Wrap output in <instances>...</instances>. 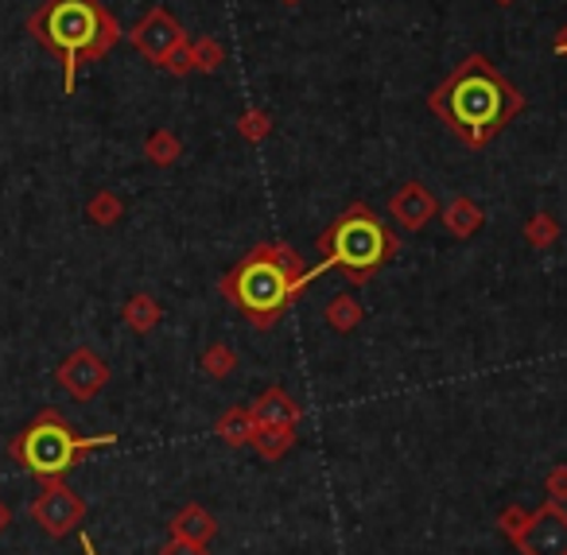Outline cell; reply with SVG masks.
Segmentation results:
<instances>
[{"mask_svg": "<svg viewBox=\"0 0 567 555\" xmlns=\"http://www.w3.org/2000/svg\"><path fill=\"white\" fill-rule=\"evenodd\" d=\"M172 536H179V539H195V544H210L214 536H218V521H214V513L210 508H203V505H183L179 513L172 516Z\"/></svg>", "mask_w": 567, "mask_h": 555, "instance_id": "12", "label": "cell"}, {"mask_svg": "<svg viewBox=\"0 0 567 555\" xmlns=\"http://www.w3.org/2000/svg\"><path fill=\"white\" fill-rule=\"evenodd\" d=\"M525 241L533 245V249H551V245L559 241V222L551 218L548 210L533 214V218L525 222Z\"/></svg>", "mask_w": 567, "mask_h": 555, "instance_id": "21", "label": "cell"}, {"mask_svg": "<svg viewBox=\"0 0 567 555\" xmlns=\"http://www.w3.org/2000/svg\"><path fill=\"white\" fill-rule=\"evenodd\" d=\"M28 35L63 63V90L74 94L82 63H97L121 43V24L102 0H43L28 17Z\"/></svg>", "mask_w": 567, "mask_h": 555, "instance_id": "2", "label": "cell"}, {"mask_svg": "<svg viewBox=\"0 0 567 555\" xmlns=\"http://www.w3.org/2000/svg\"><path fill=\"white\" fill-rule=\"evenodd\" d=\"M164 71H167V74H175V79H183V74L195 71V59H190V43H179V48H175L172 55H167Z\"/></svg>", "mask_w": 567, "mask_h": 555, "instance_id": "26", "label": "cell"}, {"mask_svg": "<svg viewBox=\"0 0 567 555\" xmlns=\"http://www.w3.org/2000/svg\"><path fill=\"white\" fill-rule=\"evenodd\" d=\"M12 528V508H9V501H0V536Z\"/></svg>", "mask_w": 567, "mask_h": 555, "instance_id": "28", "label": "cell"}, {"mask_svg": "<svg viewBox=\"0 0 567 555\" xmlns=\"http://www.w3.org/2000/svg\"><path fill=\"white\" fill-rule=\"evenodd\" d=\"M86 218L94 222V226H117V222L125 218V203H121L113 191H97L86 203Z\"/></svg>", "mask_w": 567, "mask_h": 555, "instance_id": "20", "label": "cell"}, {"mask_svg": "<svg viewBox=\"0 0 567 555\" xmlns=\"http://www.w3.org/2000/svg\"><path fill=\"white\" fill-rule=\"evenodd\" d=\"M427 105L466 148H486L505 125L520 117L525 94L486 55H471L435 86Z\"/></svg>", "mask_w": 567, "mask_h": 555, "instance_id": "1", "label": "cell"}, {"mask_svg": "<svg viewBox=\"0 0 567 555\" xmlns=\"http://www.w3.org/2000/svg\"><path fill=\"white\" fill-rule=\"evenodd\" d=\"M528 521H533V508L509 505V508H502V516H497V528H502V536H505V539H513V544H517V539L525 536Z\"/></svg>", "mask_w": 567, "mask_h": 555, "instance_id": "23", "label": "cell"}, {"mask_svg": "<svg viewBox=\"0 0 567 555\" xmlns=\"http://www.w3.org/2000/svg\"><path fill=\"white\" fill-rule=\"evenodd\" d=\"M121 319H125V327L133 330V335H152V330L159 327V319H164V307H159V299H152L148 291H136V296H128L125 307H121Z\"/></svg>", "mask_w": 567, "mask_h": 555, "instance_id": "14", "label": "cell"}, {"mask_svg": "<svg viewBox=\"0 0 567 555\" xmlns=\"http://www.w3.org/2000/svg\"><path fill=\"white\" fill-rule=\"evenodd\" d=\"M556 51H559V55H567V28H564V32H559V40H556Z\"/></svg>", "mask_w": 567, "mask_h": 555, "instance_id": "30", "label": "cell"}, {"mask_svg": "<svg viewBox=\"0 0 567 555\" xmlns=\"http://www.w3.org/2000/svg\"><path fill=\"white\" fill-rule=\"evenodd\" d=\"M117 435H79L71 423L63 420V412L43 408L28 428H20L9 443V454L20 470H28L32 477L48 482V477H66L90 451L113 446Z\"/></svg>", "mask_w": 567, "mask_h": 555, "instance_id": "5", "label": "cell"}, {"mask_svg": "<svg viewBox=\"0 0 567 555\" xmlns=\"http://www.w3.org/2000/svg\"><path fill=\"white\" fill-rule=\"evenodd\" d=\"M396 249H401V241H396L393 229H389L365 203H354L350 210H342L339 218L331 222V229H327L323 237H319L316 273L342 268L354 284H370V276L378 273V268H385L389 260L396 257Z\"/></svg>", "mask_w": 567, "mask_h": 555, "instance_id": "4", "label": "cell"}, {"mask_svg": "<svg viewBox=\"0 0 567 555\" xmlns=\"http://www.w3.org/2000/svg\"><path fill=\"white\" fill-rule=\"evenodd\" d=\"M443 229H447L451 237H458V241H466V237H474L482 229V222H486V210H482L474 198H455V203H447V210H443Z\"/></svg>", "mask_w": 567, "mask_h": 555, "instance_id": "13", "label": "cell"}, {"mask_svg": "<svg viewBox=\"0 0 567 555\" xmlns=\"http://www.w3.org/2000/svg\"><path fill=\"white\" fill-rule=\"evenodd\" d=\"M497 4H513V0H497Z\"/></svg>", "mask_w": 567, "mask_h": 555, "instance_id": "32", "label": "cell"}, {"mask_svg": "<svg viewBox=\"0 0 567 555\" xmlns=\"http://www.w3.org/2000/svg\"><path fill=\"white\" fill-rule=\"evenodd\" d=\"M362 319H365V307L358 304L354 296H334L331 304H327V327L331 330H339V335H350V330H358L362 327Z\"/></svg>", "mask_w": 567, "mask_h": 555, "instance_id": "17", "label": "cell"}, {"mask_svg": "<svg viewBox=\"0 0 567 555\" xmlns=\"http://www.w3.org/2000/svg\"><path fill=\"white\" fill-rule=\"evenodd\" d=\"M389 214L396 218V226L409 229V234H416V229H424L427 222L440 214V206H435V195L424 187V183H401V191L393 195V203H389Z\"/></svg>", "mask_w": 567, "mask_h": 555, "instance_id": "10", "label": "cell"}, {"mask_svg": "<svg viewBox=\"0 0 567 555\" xmlns=\"http://www.w3.org/2000/svg\"><path fill=\"white\" fill-rule=\"evenodd\" d=\"M237 133H241L249 144H260L268 133H272V121H268L265 110H249V113H241V121H237Z\"/></svg>", "mask_w": 567, "mask_h": 555, "instance_id": "24", "label": "cell"}, {"mask_svg": "<svg viewBox=\"0 0 567 555\" xmlns=\"http://www.w3.org/2000/svg\"><path fill=\"white\" fill-rule=\"evenodd\" d=\"M544 493H548V501H559V505H564L567 501V462H559V466L548 470V477H544Z\"/></svg>", "mask_w": 567, "mask_h": 555, "instance_id": "25", "label": "cell"}, {"mask_svg": "<svg viewBox=\"0 0 567 555\" xmlns=\"http://www.w3.org/2000/svg\"><path fill=\"white\" fill-rule=\"evenodd\" d=\"M203 373L214 377V381H226V377L237 373V353L229 350V342H210L203 350Z\"/></svg>", "mask_w": 567, "mask_h": 555, "instance_id": "19", "label": "cell"}, {"mask_svg": "<svg viewBox=\"0 0 567 555\" xmlns=\"http://www.w3.org/2000/svg\"><path fill=\"white\" fill-rule=\"evenodd\" d=\"M308 284L311 273L300 253L288 245H257L234 273H226L221 296L249 319V327L272 330Z\"/></svg>", "mask_w": 567, "mask_h": 555, "instance_id": "3", "label": "cell"}, {"mask_svg": "<svg viewBox=\"0 0 567 555\" xmlns=\"http://www.w3.org/2000/svg\"><path fill=\"white\" fill-rule=\"evenodd\" d=\"M190 59H195V71L203 74H214L221 63H226V51H221L218 40H210V35H203L198 43H190Z\"/></svg>", "mask_w": 567, "mask_h": 555, "instance_id": "22", "label": "cell"}, {"mask_svg": "<svg viewBox=\"0 0 567 555\" xmlns=\"http://www.w3.org/2000/svg\"><path fill=\"white\" fill-rule=\"evenodd\" d=\"M284 4H300V0H284Z\"/></svg>", "mask_w": 567, "mask_h": 555, "instance_id": "31", "label": "cell"}, {"mask_svg": "<svg viewBox=\"0 0 567 555\" xmlns=\"http://www.w3.org/2000/svg\"><path fill=\"white\" fill-rule=\"evenodd\" d=\"M252 451L265 462H280L296 446V428H257L252 431Z\"/></svg>", "mask_w": 567, "mask_h": 555, "instance_id": "16", "label": "cell"}, {"mask_svg": "<svg viewBox=\"0 0 567 555\" xmlns=\"http://www.w3.org/2000/svg\"><path fill=\"white\" fill-rule=\"evenodd\" d=\"M252 431H257V423H252L249 408H226V412L218 415V423H214V435L226 446H234V451L252 443Z\"/></svg>", "mask_w": 567, "mask_h": 555, "instance_id": "15", "label": "cell"}, {"mask_svg": "<svg viewBox=\"0 0 567 555\" xmlns=\"http://www.w3.org/2000/svg\"><path fill=\"white\" fill-rule=\"evenodd\" d=\"M144 156H148V164H156V167H172L175 160L183 156L179 136H175L172 129H156V133L144 141Z\"/></svg>", "mask_w": 567, "mask_h": 555, "instance_id": "18", "label": "cell"}, {"mask_svg": "<svg viewBox=\"0 0 567 555\" xmlns=\"http://www.w3.org/2000/svg\"><path fill=\"white\" fill-rule=\"evenodd\" d=\"M520 555H567V508L559 501H544L533 508L525 536L517 539Z\"/></svg>", "mask_w": 567, "mask_h": 555, "instance_id": "9", "label": "cell"}, {"mask_svg": "<svg viewBox=\"0 0 567 555\" xmlns=\"http://www.w3.org/2000/svg\"><path fill=\"white\" fill-rule=\"evenodd\" d=\"M249 415L257 428H296L303 415V408L296 404L288 392L280 389V384H272V389H265L257 400L249 404Z\"/></svg>", "mask_w": 567, "mask_h": 555, "instance_id": "11", "label": "cell"}, {"mask_svg": "<svg viewBox=\"0 0 567 555\" xmlns=\"http://www.w3.org/2000/svg\"><path fill=\"white\" fill-rule=\"evenodd\" d=\"M79 544H82V552H86V555H97V547H94V539H90V532H79Z\"/></svg>", "mask_w": 567, "mask_h": 555, "instance_id": "29", "label": "cell"}, {"mask_svg": "<svg viewBox=\"0 0 567 555\" xmlns=\"http://www.w3.org/2000/svg\"><path fill=\"white\" fill-rule=\"evenodd\" d=\"M32 521L40 524L51 539H63L82 528V521H86V501H82L63 477H48V482H40V497L32 501Z\"/></svg>", "mask_w": 567, "mask_h": 555, "instance_id": "6", "label": "cell"}, {"mask_svg": "<svg viewBox=\"0 0 567 555\" xmlns=\"http://www.w3.org/2000/svg\"><path fill=\"white\" fill-rule=\"evenodd\" d=\"M159 555H210V552H206V544H195V539L172 536L164 547H159Z\"/></svg>", "mask_w": 567, "mask_h": 555, "instance_id": "27", "label": "cell"}, {"mask_svg": "<svg viewBox=\"0 0 567 555\" xmlns=\"http://www.w3.org/2000/svg\"><path fill=\"white\" fill-rule=\"evenodd\" d=\"M55 381H59V389L71 392L74 400H94L97 392L110 384V366H105L102 353H94L90 346H79V350L59 361Z\"/></svg>", "mask_w": 567, "mask_h": 555, "instance_id": "8", "label": "cell"}, {"mask_svg": "<svg viewBox=\"0 0 567 555\" xmlns=\"http://www.w3.org/2000/svg\"><path fill=\"white\" fill-rule=\"evenodd\" d=\"M128 43H133L136 51H141L148 63H156V66H164L167 63V55H172L179 43H187V32H183V24L172 17L167 9H148L144 12V20L141 24L128 32Z\"/></svg>", "mask_w": 567, "mask_h": 555, "instance_id": "7", "label": "cell"}]
</instances>
